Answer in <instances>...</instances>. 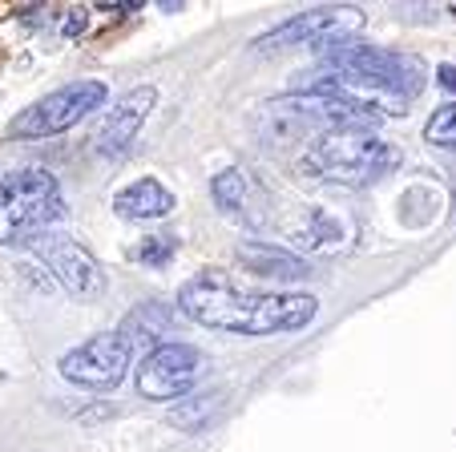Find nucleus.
I'll return each mask as SVG.
<instances>
[{
	"mask_svg": "<svg viewBox=\"0 0 456 452\" xmlns=\"http://www.w3.org/2000/svg\"><path fill=\"white\" fill-rule=\"evenodd\" d=\"M174 308H178V316H186L190 324L207 327V332L287 335L303 332L319 316V299L307 291L255 287V283L239 279L223 267H207V271L190 275L182 283L178 295H174Z\"/></svg>",
	"mask_w": 456,
	"mask_h": 452,
	"instance_id": "nucleus-1",
	"label": "nucleus"
},
{
	"mask_svg": "<svg viewBox=\"0 0 456 452\" xmlns=\"http://www.w3.org/2000/svg\"><path fill=\"white\" fill-rule=\"evenodd\" d=\"M424 69L408 53L379 49V45L352 41L344 49L328 53L323 65H315L303 81H295V94L311 97H331V102L347 105L363 126L404 113L408 102L420 94Z\"/></svg>",
	"mask_w": 456,
	"mask_h": 452,
	"instance_id": "nucleus-2",
	"label": "nucleus"
},
{
	"mask_svg": "<svg viewBox=\"0 0 456 452\" xmlns=\"http://www.w3.org/2000/svg\"><path fill=\"white\" fill-rule=\"evenodd\" d=\"M400 166V145L371 129H328L303 150V174L336 186H371Z\"/></svg>",
	"mask_w": 456,
	"mask_h": 452,
	"instance_id": "nucleus-3",
	"label": "nucleus"
},
{
	"mask_svg": "<svg viewBox=\"0 0 456 452\" xmlns=\"http://www.w3.org/2000/svg\"><path fill=\"white\" fill-rule=\"evenodd\" d=\"M65 214L61 186L41 166H20V170L0 174V247H20L37 242L49 222Z\"/></svg>",
	"mask_w": 456,
	"mask_h": 452,
	"instance_id": "nucleus-4",
	"label": "nucleus"
},
{
	"mask_svg": "<svg viewBox=\"0 0 456 452\" xmlns=\"http://www.w3.org/2000/svg\"><path fill=\"white\" fill-rule=\"evenodd\" d=\"M363 33V12L352 4H331V9H303L299 17L279 21L275 29L255 41V49L263 53H279V49H295V45H311L323 57L344 45H352Z\"/></svg>",
	"mask_w": 456,
	"mask_h": 452,
	"instance_id": "nucleus-5",
	"label": "nucleus"
},
{
	"mask_svg": "<svg viewBox=\"0 0 456 452\" xmlns=\"http://www.w3.org/2000/svg\"><path fill=\"white\" fill-rule=\"evenodd\" d=\"M110 102V89L94 78H81V81H69V86L53 89L45 94L41 102H33L28 110H20L12 118L9 134L28 142V137H53V134H65L73 129L77 121H86L89 113H97L102 105Z\"/></svg>",
	"mask_w": 456,
	"mask_h": 452,
	"instance_id": "nucleus-6",
	"label": "nucleus"
},
{
	"mask_svg": "<svg viewBox=\"0 0 456 452\" xmlns=\"http://www.w3.org/2000/svg\"><path fill=\"white\" fill-rule=\"evenodd\" d=\"M134 348L121 332H97L57 359V372L86 392H113L126 380Z\"/></svg>",
	"mask_w": 456,
	"mask_h": 452,
	"instance_id": "nucleus-7",
	"label": "nucleus"
},
{
	"mask_svg": "<svg viewBox=\"0 0 456 452\" xmlns=\"http://www.w3.org/2000/svg\"><path fill=\"white\" fill-rule=\"evenodd\" d=\"M33 255L41 259V267L53 275L61 291H69L81 303H94L105 295V271L97 263V255L86 242L69 239V234H41L33 242Z\"/></svg>",
	"mask_w": 456,
	"mask_h": 452,
	"instance_id": "nucleus-8",
	"label": "nucleus"
},
{
	"mask_svg": "<svg viewBox=\"0 0 456 452\" xmlns=\"http://www.w3.org/2000/svg\"><path fill=\"white\" fill-rule=\"evenodd\" d=\"M202 351L190 343H166V348L150 351L138 364V396L154 404H170V400H186V392L199 384L202 375Z\"/></svg>",
	"mask_w": 456,
	"mask_h": 452,
	"instance_id": "nucleus-9",
	"label": "nucleus"
},
{
	"mask_svg": "<svg viewBox=\"0 0 456 452\" xmlns=\"http://www.w3.org/2000/svg\"><path fill=\"white\" fill-rule=\"evenodd\" d=\"M154 105H158V89L154 86L126 89V94L110 105L105 121L94 129V154H102V158L126 154L129 145L138 142V134H142V126H146V118L154 113Z\"/></svg>",
	"mask_w": 456,
	"mask_h": 452,
	"instance_id": "nucleus-10",
	"label": "nucleus"
},
{
	"mask_svg": "<svg viewBox=\"0 0 456 452\" xmlns=\"http://www.w3.org/2000/svg\"><path fill=\"white\" fill-rule=\"evenodd\" d=\"M170 324H174L170 303H162V299H146V303H138V308L129 311L126 324H121L118 332L126 335L134 351H146L150 356V351L174 343V340H166V335H170Z\"/></svg>",
	"mask_w": 456,
	"mask_h": 452,
	"instance_id": "nucleus-11",
	"label": "nucleus"
},
{
	"mask_svg": "<svg viewBox=\"0 0 456 452\" xmlns=\"http://www.w3.org/2000/svg\"><path fill=\"white\" fill-rule=\"evenodd\" d=\"M113 210L126 222H154L174 210V194L158 178H138L113 194Z\"/></svg>",
	"mask_w": 456,
	"mask_h": 452,
	"instance_id": "nucleus-12",
	"label": "nucleus"
},
{
	"mask_svg": "<svg viewBox=\"0 0 456 452\" xmlns=\"http://www.w3.org/2000/svg\"><path fill=\"white\" fill-rule=\"evenodd\" d=\"M239 263L247 267V271L263 275V279H283V283H295V279H307L311 267L307 259L291 255V251L283 247H267V242H239Z\"/></svg>",
	"mask_w": 456,
	"mask_h": 452,
	"instance_id": "nucleus-13",
	"label": "nucleus"
},
{
	"mask_svg": "<svg viewBox=\"0 0 456 452\" xmlns=\"http://www.w3.org/2000/svg\"><path fill=\"white\" fill-rule=\"evenodd\" d=\"M347 222L339 218V214H331V210H311L307 218L295 226V234L291 239L299 242L303 251H315V255H328V251H339L347 242Z\"/></svg>",
	"mask_w": 456,
	"mask_h": 452,
	"instance_id": "nucleus-14",
	"label": "nucleus"
},
{
	"mask_svg": "<svg viewBox=\"0 0 456 452\" xmlns=\"http://www.w3.org/2000/svg\"><path fill=\"white\" fill-rule=\"evenodd\" d=\"M210 194H215V202H218V210H223V214H242V210H247V198H250L247 174L234 170V166L218 170L215 178H210Z\"/></svg>",
	"mask_w": 456,
	"mask_h": 452,
	"instance_id": "nucleus-15",
	"label": "nucleus"
},
{
	"mask_svg": "<svg viewBox=\"0 0 456 452\" xmlns=\"http://www.w3.org/2000/svg\"><path fill=\"white\" fill-rule=\"evenodd\" d=\"M424 137L432 145H440V150H456V105H440L428 118V126H424Z\"/></svg>",
	"mask_w": 456,
	"mask_h": 452,
	"instance_id": "nucleus-16",
	"label": "nucleus"
},
{
	"mask_svg": "<svg viewBox=\"0 0 456 452\" xmlns=\"http://www.w3.org/2000/svg\"><path fill=\"white\" fill-rule=\"evenodd\" d=\"M174 251H178V242H174L170 234H146V239L138 242V259L146 267H166L174 259Z\"/></svg>",
	"mask_w": 456,
	"mask_h": 452,
	"instance_id": "nucleus-17",
	"label": "nucleus"
},
{
	"mask_svg": "<svg viewBox=\"0 0 456 452\" xmlns=\"http://www.w3.org/2000/svg\"><path fill=\"white\" fill-rule=\"evenodd\" d=\"M210 408H215V400H190V404H182V408H174V424L178 428H186V432H199L202 424H207V416H210Z\"/></svg>",
	"mask_w": 456,
	"mask_h": 452,
	"instance_id": "nucleus-18",
	"label": "nucleus"
},
{
	"mask_svg": "<svg viewBox=\"0 0 456 452\" xmlns=\"http://www.w3.org/2000/svg\"><path fill=\"white\" fill-rule=\"evenodd\" d=\"M81 29H86V9H73L69 17H65V25H61V33H65V37H77Z\"/></svg>",
	"mask_w": 456,
	"mask_h": 452,
	"instance_id": "nucleus-19",
	"label": "nucleus"
},
{
	"mask_svg": "<svg viewBox=\"0 0 456 452\" xmlns=\"http://www.w3.org/2000/svg\"><path fill=\"white\" fill-rule=\"evenodd\" d=\"M436 81H440L444 89H456V65H440V69H436Z\"/></svg>",
	"mask_w": 456,
	"mask_h": 452,
	"instance_id": "nucleus-20",
	"label": "nucleus"
}]
</instances>
